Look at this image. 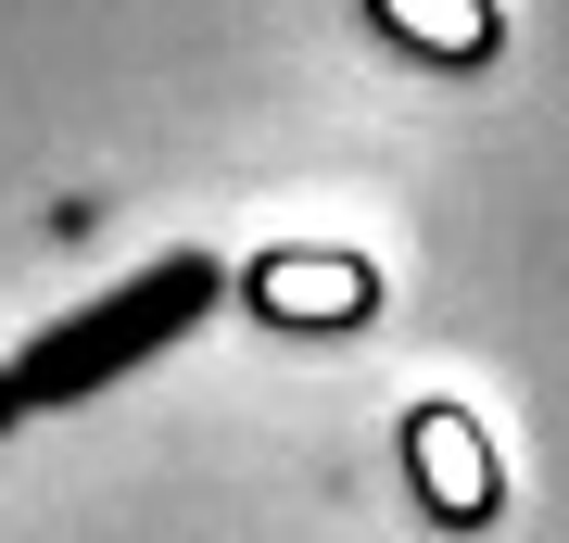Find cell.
Instances as JSON below:
<instances>
[{
  "mask_svg": "<svg viewBox=\"0 0 569 543\" xmlns=\"http://www.w3.org/2000/svg\"><path fill=\"white\" fill-rule=\"evenodd\" d=\"M406 481H418V505L443 531H481L493 505H507V467H493V443H481L468 404H418L406 418Z\"/></svg>",
  "mask_w": 569,
  "mask_h": 543,
  "instance_id": "3957f363",
  "label": "cell"
},
{
  "mask_svg": "<svg viewBox=\"0 0 569 543\" xmlns=\"http://www.w3.org/2000/svg\"><path fill=\"white\" fill-rule=\"evenodd\" d=\"M216 291H228V265H216V253H152V265H127V279H114L102 303H77V316H51L39 342L13 354L26 404H89V392H114L127 366L178 354L190 329L216 316Z\"/></svg>",
  "mask_w": 569,
  "mask_h": 543,
  "instance_id": "6da1fadb",
  "label": "cell"
},
{
  "mask_svg": "<svg viewBox=\"0 0 569 543\" xmlns=\"http://www.w3.org/2000/svg\"><path fill=\"white\" fill-rule=\"evenodd\" d=\"M241 303L266 329H367L380 316V265L342 253V241H279L241 265Z\"/></svg>",
  "mask_w": 569,
  "mask_h": 543,
  "instance_id": "7a4b0ae2",
  "label": "cell"
},
{
  "mask_svg": "<svg viewBox=\"0 0 569 543\" xmlns=\"http://www.w3.org/2000/svg\"><path fill=\"white\" fill-rule=\"evenodd\" d=\"M367 26L392 51H418V63H493L507 51V13L493 0H367Z\"/></svg>",
  "mask_w": 569,
  "mask_h": 543,
  "instance_id": "277c9868",
  "label": "cell"
},
{
  "mask_svg": "<svg viewBox=\"0 0 569 543\" xmlns=\"http://www.w3.org/2000/svg\"><path fill=\"white\" fill-rule=\"evenodd\" d=\"M26 418H39V404H26V380H13V366H0V443H13Z\"/></svg>",
  "mask_w": 569,
  "mask_h": 543,
  "instance_id": "5b68a950",
  "label": "cell"
}]
</instances>
